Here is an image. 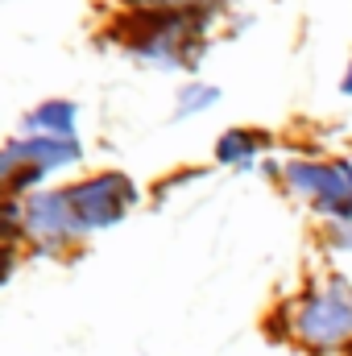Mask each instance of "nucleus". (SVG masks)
<instances>
[{"label":"nucleus","instance_id":"8","mask_svg":"<svg viewBox=\"0 0 352 356\" xmlns=\"http://www.w3.org/2000/svg\"><path fill=\"white\" fill-rule=\"evenodd\" d=\"M265 145H269L265 133H253V129H228V133L220 137V145H216V158H220L224 166H249Z\"/></svg>","mask_w":352,"mask_h":356},{"label":"nucleus","instance_id":"4","mask_svg":"<svg viewBox=\"0 0 352 356\" xmlns=\"http://www.w3.org/2000/svg\"><path fill=\"white\" fill-rule=\"evenodd\" d=\"M63 195H67L75 220L83 224V232H88V228H112V224H120L125 211L137 203V186L125 175H116V170L83 178V182L67 186Z\"/></svg>","mask_w":352,"mask_h":356},{"label":"nucleus","instance_id":"5","mask_svg":"<svg viewBox=\"0 0 352 356\" xmlns=\"http://www.w3.org/2000/svg\"><path fill=\"white\" fill-rule=\"evenodd\" d=\"M294 336L323 353V348H340L344 340H352V298L344 286L336 290H323V294H311L307 302H298L294 311Z\"/></svg>","mask_w":352,"mask_h":356},{"label":"nucleus","instance_id":"2","mask_svg":"<svg viewBox=\"0 0 352 356\" xmlns=\"http://www.w3.org/2000/svg\"><path fill=\"white\" fill-rule=\"evenodd\" d=\"M79 141L75 137H29V141H13L0 154V178L8 186V195H21L29 186H38L42 178L58 166L79 162Z\"/></svg>","mask_w":352,"mask_h":356},{"label":"nucleus","instance_id":"9","mask_svg":"<svg viewBox=\"0 0 352 356\" xmlns=\"http://www.w3.org/2000/svg\"><path fill=\"white\" fill-rule=\"evenodd\" d=\"M216 99H220V88H211V83H182V88H178V120H182V116H195V112H203V108H211V104H216Z\"/></svg>","mask_w":352,"mask_h":356},{"label":"nucleus","instance_id":"6","mask_svg":"<svg viewBox=\"0 0 352 356\" xmlns=\"http://www.w3.org/2000/svg\"><path fill=\"white\" fill-rule=\"evenodd\" d=\"M21 220H25V232L33 241H42V249H58V245H67V241H75L83 232V224L75 220V211H71L63 191L29 195L25 207H21Z\"/></svg>","mask_w":352,"mask_h":356},{"label":"nucleus","instance_id":"1","mask_svg":"<svg viewBox=\"0 0 352 356\" xmlns=\"http://www.w3.org/2000/svg\"><path fill=\"white\" fill-rule=\"evenodd\" d=\"M216 21V4H195V8H154V13H137V21L129 25V50H137L150 63H166L178 67L182 58H195V46L203 38V29Z\"/></svg>","mask_w":352,"mask_h":356},{"label":"nucleus","instance_id":"10","mask_svg":"<svg viewBox=\"0 0 352 356\" xmlns=\"http://www.w3.org/2000/svg\"><path fill=\"white\" fill-rule=\"evenodd\" d=\"M137 4L141 13H154V8H195V4H211V0H129Z\"/></svg>","mask_w":352,"mask_h":356},{"label":"nucleus","instance_id":"3","mask_svg":"<svg viewBox=\"0 0 352 356\" xmlns=\"http://www.w3.org/2000/svg\"><path fill=\"white\" fill-rule=\"evenodd\" d=\"M286 182L294 195L311 199L319 216L344 220L352 228V166L349 162H290Z\"/></svg>","mask_w":352,"mask_h":356},{"label":"nucleus","instance_id":"7","mask_svg":"<svg viewBox=\"0 0 352 356\" xmlns=\"http://www.w3.org/2000/svg\"><path fill=\"white\" fill-rule=\"evenodd\" d=\"M75 104L71 99H46V104H38L29 116H25V124L29 129H38L42 137H71L75 133Z\"/></svg>","mask_w":352,"mask_h":356},{"label":"nucleus","instance_id":"11","mask_svg":"<svg viewBox=\"0 0 352 356\" xmlns=\"http://www.w3.org/2000/svg\"><path fill=\"white\" fill-rule=\"evenodd\" d=\"M340 88H344V95H352V67H349V75H344V83H340Z\"/></svg>","mask_w":352,"mask_h":356}]
</instances>
